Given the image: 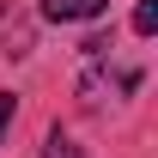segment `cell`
<instances>
[{
    "label": "cell",
    "mask_w": 158,
    "mask_h": 158,
    "mask_svg": "<svg viewBox=\"0 0 158 158\" xmlns=\"http://www.w3.org/2000/svg\"><path fill=\"white\" fill-rule=\"evenodd\" d=\"M134 85H140L134 67H128V73H116V79H110V73H85V79H79V103H103L110 91H134Z\"/></svg>",
    "instance_id": "cell-1"
},
{
    "label": "cell",
    "mask_w": 158,
    "mask_h": 158,
    "mask_svg": "<svg viewBox=\"0 0 158 158\" xmlns=\"http://www.w3.org/2000/svg\"><path fill=\"white\" fill-rule=\"evenodd\" d=\"M103 6H110V0H43V19H55V24H73V19H103Z\"/></svg>",
    "instance_id": "cell-2"
},
{
    "label": "cell",
    "mask_w": 158,
    "mask_h": 158,
    "mask_svg": "<svg viewBox=\"0 0 158 158\" xmlns=\"http://www.w3.org/2000/svg\"><path fill=\"white\" fill-rule=\"evenodd\" d=\"M158 31V0H140L134 6V37H152Z\"/></svg>",
    "instance_id": "cell-3"
},
{
    "label": "cell",
    "mask_w": 158,
    "mask_h": 158,
    "mask_svg": "<svg viewBox=\"0 0 158 158\" xmlns=\"http://www.w3.org/2000/svg\"><path fill=\"white\" fill-rule=\"evenodd\" d=\"M43 158H85V152H79L73 140H67V134H61V128H55V134L43 140Z\"/></svg>",
    "instance_id": "cell-4"
},
{
    "label": "cell",
    "mask_w": 158,
    "mask_h": 158,
    "mask_svg": "<svg viewBox=\"0 0 158 158\" xmlns=\"http://www.w3.org/2000/svg\"><path fill=\"white\" fill-rule=\"evenodd\" d=\"M12 116H19V98L6 91V98H0V140H6V128H12Z\"/></svg>",
    "instance_id": "cell-5"
}]
</instances>
